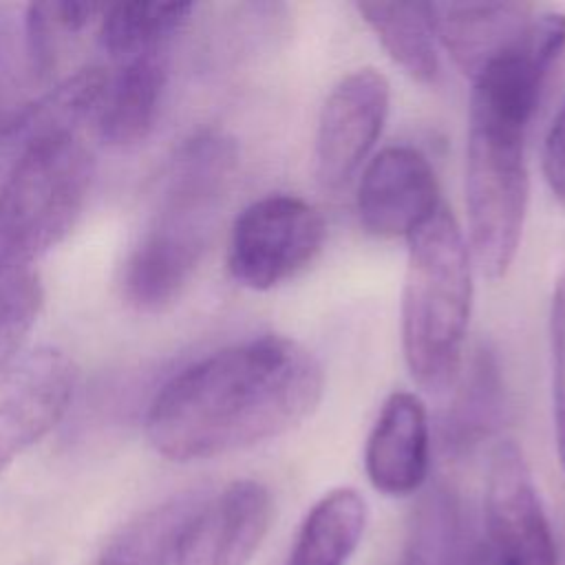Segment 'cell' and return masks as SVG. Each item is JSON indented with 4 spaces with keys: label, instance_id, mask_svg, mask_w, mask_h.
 Masks as SVG:
<instances>
[{
    "label": "cell",
    "instance_id": "22",
    "mask_svg": "<svg viewBox=\"0 0 565 565\" xmlns=\"http://www.w3.org/2000/svg\"><path fill=\"white\" fill-rule=\"evenodd\" d=\"M42 309L35 271L0 276V375L15 362Z\"/></svg>",
    "mask_w": 565,
    "mask_h": 565
},
{
    "label": "cell",
    "instance_id": "4",
    "mask_svg": "<svg viewBox=\"0 0 565 565\" xmlns=\"http://www.w3.org/2000/svg\"><path fill=\"white\" fill-rule=\"evenodd\" d=\"M93 181V154L73 128H38L0 183V276L33 265L75 227Z\"/></svg>",
    "mask_w": 565,
    "mask_h": 565
},
{
    "label": "cell",
    "instance_id": "24",
    "mask_svg": "<svg viewBox=\"0 0 565 565\" xmlns=\"http://www.w3.org/2000/svg\"><path fill=\"white\" fill-rule=\"evenodd\" d=\"M541 166L550 192L565 203V104L558 108L545 132Z\"/></svg>",
    "mask_w": 565,
    "mask_h": 565
},
{
    "label": "cell",
    "instance_id": "13",
    "mask_svg": "<svg viewBox=\"0 0 565 565\" xmlns=\"http://www.w3.org/2000/svg\"><path fill=\"white\" fill-rule=\"evenodd\" d=\"M437 42L470 79L530 24L523 2H428Z\"/></svg>",
    "mask_w": 565,
    "mask_h": 565
},
{
    "label": "cell",
    "instance_id": "3",
    "mask_svg": "<svg viewBox=\"0 0 565 565\" xmlns=\"http://www.w3.org/2000/svg\"><path fill=\"white\" fill-rule=\"evenodd\" d=\"M470 311V247L441 205L408 236L402 289V355L419 388L441 395L457 384Z\"/></svg>",
    "mask_w": 565,
    "mask_h": 565
},
{
    "label": "cell",
    "instance_id": "20",
    "mask_svg": "<svg viewBox=\"0 0 565 565\" xmlns=\"http://www.w3.org/2000/svg\"><path fill=\"white\" fill-rule=\"evenodd\" d=\"M501 413L503 382L497 360L490 351H479L441 422L444 448L448 452H466L481 444L499 426Z\"/></svg>",
    "mask_w": 565,
    "mask_h": 565
},
{
    "label": "cell",
    "instance_id": "9",
    "mask_svg": "<svg viewBox=\"0 0 565 565\" xmlns=\"http://www.w3.org/2000/svg\"><path fill=\"white\" fill-rule=\"evenodd\" d=\"M274 523V497L256 479H236L201 499L188 516L174 565H247Z\"/></svg>",
    "mask_w": 565,
    "mask_h": 565
},
{
    "label": "cell",
    "instance_id": "21",
    "mask_svg": "<svg viewBox=\"0 0 565 565\" xmlns=\"http://www.w3.org/2000/svg\"><path fill=\"white\" fill-rule=\"evenodd\" d=\"M194 11L192 2H121L106 7L99 24L104 51L117 60L166 49Z\"/></svg>",
    "mask_w": 565,
    "mask_h": 565
},
{
    "label": "cell",
    "instance_id": "25",
    "mask_svg": "<svg viewBox=\"0 0 565 565\" xmlns=\"http://www.w3.org/2000/svg\"><path fill=\"white\" fill-rule=\"evenodd\" d=\"M468 565H499L492 547L488 545V541H479L477 547L472 550L470 558H468Z\"/></svg>",
    "mask_w": 565,
    "mask_h": 565
},
{
    "label": "cell",
    "instance_id": "8",
    "mask_svg": "<svg viewBox=\"0 0 565 565\" xmlns=\"http://www.w3.org/2000/svg\"><path fill=\"white\" fill-rule=\"evenodd\" d=\"M391 108L388 79L371 68L344 75L327 95L313 143L316 177L322 188L344 185L380 139Z\"/></svg>",
    "mask_w": 565,
    "mask_h": 565
},
{
    "label": "cell",
    "instance_id": "1",
    "mask_svg": "<svg viewBox=\"0 0 565 565\" xmlns=\"http://www.w3.org/2000/svg\"><path fill=\"white\" fill-rule=\"evenodd\" d=\"M322 393L318 358L294 338L267 333L172 375L150 402L146 435L170 461L214 459L300 426Z\"/></svg>",
    "mask_w": 565,
    "mask_h": 565
},
{
    "label": "cell",
    "instance_id": "16",
    "mask_svg": "<svg viewBox=\"0 0 565 565\" xmlns=\"http://www.w3.org/2000/svg\"><path fill=\"white\" fill-rule=\"evenodd\" d=\"M477 543L457 492L433 483L413 505L404 565H468Z\"/></svg>",
    "mask_w": 565,
    "mask_h": 565
},
{
    "label": "cell",
    "instance_id": "12",
    "mask_svg": "<svg viewBox=\"0 0 565 565\" xmlns=\"http://www.w3.org/2000/svg\"><path fill=\"white\" fill-rule=\"evenodd\" d=\"M430 468V422L419 395L395 391L386 397L366 437L364 472L386 497L424 488Z\"/></svg>",
    "mask_w": 565,
    "mask_h": 565
},
{
    "label": "cell",
    "instance_id": "6",
    "mask_svg": "<svg viewBox=\"0 0 565 565\" xmlns=\"http://www.w3.org/2000/svg\"><path fill=\"white\" fill-rule=\"evenodd\" d=\"M324 238L327 223L318 207L294 194H267L234 218L227 269L238 285L269 291L311 265Z\"/></svg>",
    "mask_w": 565,
    "mask_h": 565
},
{
    "label": "cell",
    "instance_id": "7",
    "mask_svg": "<svg viewBox=\"0 0 565 565\" xmlns=\"http://www.w3.org/2000/svg\"><path fill=\"white\" fill-rule=\"evenodd\" d=\"M486 530L499 565H558L556 541L521 448L505 439L486 475Z\"/></svg>",
    "mask_w": 565,
    "mask_h": 565
},
{
    "label": "cell",
    "instance_id": "5",
    "mask_svg": "<svg viewBox=\"0 0 565 565\" xmlns=\"http://www.w3.org/2000/svg\"><path fill=\"white\" fill-rule=\"evenodd\" d=\"M525 130L468 119L466 214L470 249L481 271L497 280L512 267L525 212Z\"/></svg>",
    "mask_w": 565,
    "mask_h": 565
},
{
    "label": "cell",
    "instance_id": "23",
    "mask_svg": "<svg viewBox=\"0 0 565 565\" xmlns=\"http://www.w3.org/2000/svg\"><path fill=\"white\" fill-rule=\"evenodd\" d=\"M550 360L554 439L558 461L565 472V274L556 280L550 302Z\"/></svg>",
    "mask_w": 565,
    "mask_h": 565
},
{
    "label": "cell",
    "instance_id": "10",
    "mask_svg": "<svg viewBox=\"0 0 565 565\" xmlns=\"http://www.w3.org/2000/svg\"><path fill=\"white\" fill-rule=\"evenodd\" d=\"M75 382V364L57 349L26 353L0 375V472L57 426Z\"/></svg>",
    "mask_w": 565,
    "mask_h": 565
},
{
    "label": "cell",
    "instance_id": "17",
    "mask_svg": "<svg viewBox=\"0 0 565 565\" xmlns=\"http://www.w3.org/2000/svg\"><path fill=\"white\" fill-rule=\"evenodd\" d=\"M355 11L411 79L437 82L439 55L428 2H355Z\"/></svg>",
    "mask_w": 565,
    "mask_h": 565
},
{
    "label": "cell",
    "instance_id": "2",
    "mask_svg": "<svg viewBox=\"0 0 565 565\" xmlns=\"http://www.w3.org/2000/svg\"><path fill=\"white\" fill-rule=\"evenodd\" d=\"M238 166L234 139L201 132L170 161L152 218L124 265V296L139 311H163L190 285Z\"/></svg>",
    "mask_w": 565,
    "mask_h": 565
},
{
    "label": "cell",
    "instance_id": "11",
    "mask_svg": "<svg viewBox=\"0 0 565 565\" xmlns=\"http://www.w3.org/2000/svg\"><path fill=\"white\" fill-rule=\"evenodd\" d=\"M355 207L366 234L408 241L441 207L428 157L411 146L380 150L362 170Z\"/></svg>",
    "mask_w": 565,
    "mask_h": 565
},
{
    "label": "cell",
    "instance_id": "15",
    "mask_svg": "<svg viewBox=\"0 0 565 565\" xmlns=\"http://www.w3.org/2000/svg\"><path fill=\"white\" fill-rule=\"evenodd\" d=\"M364 527V497L349 486L333 488L305 514L285 565H347Z\"/></svg>",
    "mask_w": 565,
    "mask_h": 565
},
{
    "label": "cell",
    "instance_id": "19",
    "mask_svg": "<svg viewBox=\"0 0 565 565\" xmlns=\"http://www.w3.org/2000/svg\"><path fill=\"white\" fill-rule=\"evenodd\" d=\"M199 501L181 494L141 512L104 543L93 565H174L179 534Z\"/></svg>",
    "mask_w": 565,
    "mask_h": 565
},
{
    "label": "cell",
    "instance_id": "18",
    "mask_svg": "<svg viewBox=\"0 0 565 565\" xmlns=\"http://www.w3.org/2000/svg\"><path fill=\"white\" fill-rule=\"evenodd\" d=\"M51 90L26 42L24 9L0 7V139L31 126Z\"/></svg>",
    "mask_w": 565,
    "mask_h": 565
},
{
    "label": "cell",
    "instance_id": "14",
    "mask_svg": "<svg viewBox=\"0 0 565 565\" xmlns=\"http://www.w3.org/2000/svg\"><path fill=\"white\" fill-rule=\"evenodd\" d=\"M166 84V49L119 62L117 75L108 77L106 95L97 113L102 139L117 148L143 141L157 124Z\"/></svg>",
    "mask_w": 565,
    "mask_h": 565
}]
</instances>
